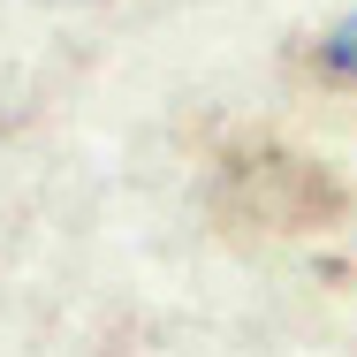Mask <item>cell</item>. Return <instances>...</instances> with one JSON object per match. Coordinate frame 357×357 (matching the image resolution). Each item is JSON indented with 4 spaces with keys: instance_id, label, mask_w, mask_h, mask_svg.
<instances>
[{
    "instance_id": "obj_1",
    "label": "cell",
    "mask_w": 357,
    "mask_h": 357,
    "mask_svg": "<svg viewBox=\"0 0 357 357\" xmlns=\"http://www.w3.org/2000/svg\"><path fill=\"white\" fill-rule=\"evenodd\" d=\"M327 69H335V76H357V23H342V31L327 38Z\"/></svg>"
}]
</instances>
